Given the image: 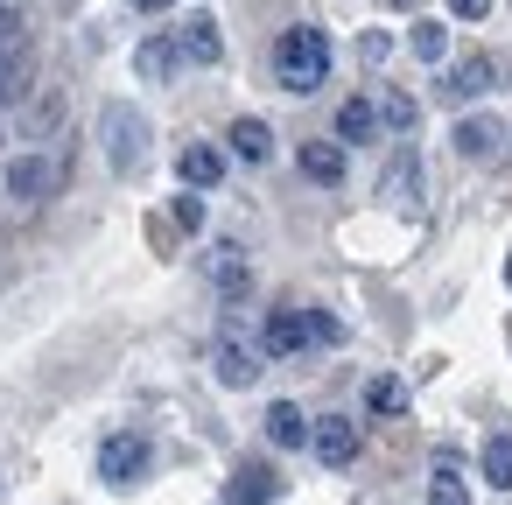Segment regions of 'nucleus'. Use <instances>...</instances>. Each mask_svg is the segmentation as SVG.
Listing matches in <instances>:
<instances>
[{
  "mask_svg": "<svg viewBox=\"0 0 512 505\" xmlns=\"http://www.w3.org/2000/svg\"><path fill=\"white\" fill-rule=\"evenodd\" d=\"M274 78H281V92L309 99V92L330 78V43H323V29H309V22L281 29V43H274Z\"/></svg>",
  "mask_w": 512,
  "mask_h": 505,
  "instance_id": "1",
  "label": "nucleus"
},
{
  "mask_svg": "<svg viewBox=\"0 0 512 505\" xmlns=\"http://www.w3.org/2000/svg\"><path fill=\"white\" fill-rule=\"evenodd\" d=\"M99 141H106V162L127 176V169H141L148 162V113H134V106H106L99 113Z\"/></svg>",
  "mask_w": 512,
  "mask_h": 505,
  "instance_id": "2",
  "label": "nucleus"
},
{
  "mask_svg": "<svg viewBox=\"0 0 512 505\" xmlns=\"http://www.w3.org/2000/svg\"><path fill=\"white\" fill-rule=\"evenodd\" d=\"M141 470H148V435H106L99 442V477L106 484H141Z\"/></svg>",
  "mask_w": 512,
  "mask_h": 505,
  "instance_id": "3",
  "label": "nucleus"
},
{
  "mask_svg": "<svg viewBox=\"0 0 512 505\" xmlns=\"http://www.w3.org/2000/svg\"><path fill=\"white\" fill-rule=\"evenodd\" d=\"M176 43H183V64H218V57H225V36H218L211 15H190V22L176 29Z\"/></svg>",
  "mask_w": 512,
  "mask_h": 505,
  "instance_id": "4",
  "label": "nucleus"
},
{
  "mask_svg": "<svg viewBox=\"0 0 512 505\" xmlns=\"http://www.w3.org/2000/svg\"><path fill=\"white\" fill-rule=\"evenodd\" d=\"M309 435H316V428H309V414H302L295 400H274V407H267V442H274V449H302Z\"/></svg>",
  "mask_w": 512,
  "mask_h": 505,
  "instance_id": "5",
  "label": "nucleus"
},
{
  "mask_svg": "<svg viewBox=\"0 0 512 505\" xmlns=\"http://www.w3.org/2000/svg\"><path fill=\"white\" fill-rule=\"evenodd\" d=\"M316 456H323L330 470H344V463L358 456V428H351L344 414H330V421H316Z\"/></svg>",
  "mask_w": 512,
  "mask_h": 505,
  "instance_id": "6",
  "label": "nucleus"
},
{
  "mask_svg": "<svg viewBox=\"0 0 512 505\" xmlns=\"http://www.w3.org/2000/svg\"><path fill=\"white\" fill-rule=\"evenodd\" d=\"M176 176H183L190 190H218V183H225V155H218V148H183Z\"/></svg>",
  "mask_w": 512,
  "mask_h": 505,
  "instance_id": "7",
  "label": "nucleus"
},
{
  "mask_svg": "<svg viewBox=\"0 0 512 505\" xmlns=\"http://www.w3.org/2000/svg\"><path fill=\"white\" fill-rule=\"evenodd\" d=\"M50 183H57V169H50L43 155H15V162H8V197H43Z\"/></svg>",
  "mask_w": 512,
  "mask_h": 505,
  "instance_id": "8",
  "label": "nucleus"
},
{
  "mask_svg": "<svg viewBox=\"0 0 512 505\" xmlns=\"http://www.w3.org/2000/svg\"><path fill=\"white\" fill-rule=\"evenodd\" d=\"M274 498V470L267 463H239V477L225 484V505H267Z\"/></svg>",
  "mask_w": 512,
  "mask_h": 505,
  "instance_id": "9",
  "label": "nucleus"
},
{
  "mask_svg": "<svg viewBox=\"0 0 512 505\" xmlns=\"http://www.w3.org/2000/svg\"><path fill=\"white\" fill-rule=\"evenodd\" d=\"M211 372H218V386H253V379H260V358H253L246 344H218Z\"/></svg>",
  "mask_w": 512,
  "mask_h": 505,
  "instance_id": "10",
  "label": "nucleus"
},
{
  "mask_svg": "<svg viewBox=\"0 0 512 505\" xmlns=\"http://www.w3.org/2000/svg\"><path fill=\"white\" fill-rule=\"evenodd\" d=\"M176 64H183V43H141V50H134V71H141L148 85H162Z\"/></svg>",
  "mask_w": 512,
  "mask_h": 505,
  "instance_id": "11",
  "label": "nucleus"
},
{
  "mask_svg": "<svg viewBox=\"0 0 512 505\" xmlns=\"http://www.w3.org/2000/svg\"><path fill=\"white\" fill-rule=\"evenodd\" d=\"M372 134H379L372 99H344V106H337V141H372Z\"/></svg>",
  "mask_w": 512,
  "mask_h": 505,
  "instance_id": "12",
  "label": "nucleus"
},
{
  "mask_svg": "<svg viewBox=\"0 0 512 505\" xmlns=\"http://www.w3.org/2000/svg\"><path fill=\"white\" fill-rule=\"evenodd\" d=\"M456 155H470V162H484L491 148H498V120H456Z\"/></svg>",
  "mask_w": 512,
  "mask_h": 505,
  "instance_id": "13",
  "label": "nucleus"
},
{
  "mask_svg": "<svg viewBox=\"0 0 512 505\" xmlns=\"http://www.w3.org/2000/svg\"><path fill=\"white\" fill-rule=\"evenodd\" d=\"M302 344H309V316H288V309L267 316V351H274V358H288V351H302Z\"/></svg>",
  "mask_w": 512,
  "mask_h": 505,
  "instance_id": "14",
  "label": "nucleus"
},
{
  "mask_svg": "<svg viewBox=\"0 0 512 505\" xmlns=\"http://www.w3.org/2000/svg\"><path fill=\"white\" fill-rule=\"evenodd\" d=\"M302 169H309L316 183H337V176H344V141H309V148H302Z\"/></svg>",
  "mask_w": 512,
  "mask_h": 505,
  "instance_id": "15",
  "label": "nucleus"
},
{
  "mask_svg": "<svg viewBox=\"0 0 512 505\" xmlns=\"http://www.w3.org/2000/svg\"><path fill=\"white\" fill-rule=\"evenodd\" d=\"M232 148H239L246 162H274V134H267V120H239V127H232Z\"/></svg>",
  "mask_w": 512,
  "mask_h": 505,
  "instance_id": "16",
  "label": "nucleus"
},
{
  "mask_svg": "<svg viewBox=\"0 0 512 505\" xmlns=\"http://www.w3.org/2000/svg\"><path fill=\"white\" fill-rule=\"evenodd\" d=\"M484 484L491 491H512V435H491L484 442Z\"/></svg>",
  "mask_w": 512,
  "mask_h": 505,
  "instance_id": "17",
  "label": "nucleus"
},
{
  "mask_svg": "<svg viewBox=\"0 0 512 505\" xmlns=\"http://www.w3.org/2000/svg\"><path fill=\"white\" fill-rule=\"evenodd\" d=\"M449 92H456V99H477V92H491V64H484V57H463V64L449 71Z\"/></svg>",
  "mask_w": 512,
  "mask_h": 505,
  "instance_id": "18",
  "label": "nucleus"
},
{
  "mask_svg": "<svg viewBox=\"0 0 512 505\" xmlns=\"http://www.w3.org/2000/svg\"><path fill=\"white\" fill-rule=\"evenodd\" d=\"M428 505H470V491H463V477H456L449 463L435 470V484H428Z\"/></svg>",
  "mask_w": 512,
  "mask_h": 505,
  "instance_id": "19",
  "label": "nucleus"
},
{
  "mask_svg": "<svg viewBox=\"0 0 512 505\" xmlns=\"http://www.w3.org/2000/svg\"><path fill=\"white\" fill-rule=\"evenodd\" d=\"M442 50H449V29H442V22H414V57H428V64H435Z\"/></svg>",
  "mask_w": 512,
  "mask_h": 505,
  "instance_id": "20",
  "label": "nucleus"
},
{
  "mask_svg": "<svg viewBox=\"0 0 512 505\" xmlns=\"http://www.w3.org/2000/svg\"><path fill=\"white\" fill-rule=\"evenodd\" d=\"M15 92H22V57H15L8 43H0V106H8Z\"/></svg>",
  "mask_w": 512,
  "mask_h": 505,
  "instance_id": "21",
  "label": "nucleus"
},
{
  "mask_svg": "<svg viewBox=\"0 0 512 505\" xmlns=\"http://www.w3.org/2000/svg\"><path fill=\"white\" fill-rule=\"evenodd\" d=\"M183 232H204V197H176V211H169Z\"/></svg>",
  "mask_w": 512,
  "mask_h": 505,
  "instance_id": "22",
  "label": "nucleus"
},
{
  "mask_svg": "<svg viewBox=\"0 0 512 505\" xmlns=\"http://www.w3.org/2000/svg\"><path fill=\"white\" fill-rule=\"evenodd\" d=\"M386 120H393L400 134H414V120H421V106H414V99H386Z\"/></svg>",
  "mask_w": 512,
  "mask_h": 505,
  "instance_id": "23",
  "label": "nucleus"
},
{
  "mask_svg": "<svg viewBox=\"0 0 512 505\" xmlns=\"http://www.w3.org/2000/svg\"><path fill=\"white\" fill-rule=\"evenodd\" d=\"M309 337H316V344H337V337H344V323H337L330 309H316V316H309Z\"/></svg>",
  "mask_w": 512,
  "mask_h": 505,
  "instance_id": "24",
  "label": "nucleus"
},
{
  "mask_svg": "<svg viewBox=\"0 0 512 505\" xmlns=\"http://www.w3.org/2000/svg\"><path fill=\"white\" fill-rule=\"evenodd\" d=\"M218 288H225V295H232V288H246V260H232V253H225V260H218Z\"/></svg>",
  "mask_w": 512,
  "mask_h": 505,
  "instance_id": "25",
  "label": "nucleus"
},
{
  "mask_svg": "<svg viewBox=\"0 0 512 505\" xmlns=\"http://www.w3.org/2000/svg\"><path fill=\"white\" fill-rule=\"evenodd\" d=\"M400 400H407L400 379H372V407H400Z\"/></svg>",
  "mask_w": 512,
  "mask_h": 505,
  "instance_id": "26",
  "label": "nucleus"
},
{
  "mask_svg": "<svg viewBox=\"0 0 512 505\" xmlns=\"http://www.w3.org/2000/svg\"><path fill=\"white\" fill-rule=\"evenodd\" d=\"M449 15H463V22H477V15H491V0H449Z\"/></svg>",
  "mask_w": 512,
  "mask_h": 505,
  "instance_id": "27",
  "label": "nucleus"
},
{
  "mask_svg": "<svg viewBox=\"0 0 512 505\" xmlns=\"http://www.w3.org/2000/svg\"><path fill=\"white\" fill-rule=\"evenodd\" d=\"M15 29H22V15H15V8H0V43H15Z\"/></svg>",
  "mask_w": 512,
  "mask_h": 505,
  "instance_id": "28",
  "label": "nucleus"
},
{
  "mask_svg": "<svg viewBox=\"0 0 512 505\" xmlns=\"http://www.w3.org/2000/svg\"><path fill=\"white\" fill-rule=\"evenodd\" d=\"M127 8H141V15H155V8H176V0H127Z\"/></svg>",
  "mask_w": 512,
  "mask_h": 505,
  "instance_id": "29",
  "label": "nucleus"
},
{
  "mask_svg": "<svg viewBox=\"0 0 512 505\" xmlns=\"http://www.w3.org/2000/svg\"><path fill=\"white\" fill-rule=\"evenodd\" d=\"M505 281H512V253H505Z\"/></svg>",
  "mask_w": 512,
  "mask_h": 505,
  "instance_id": "30",
  "label": "nucleus"
}]
</instances>
